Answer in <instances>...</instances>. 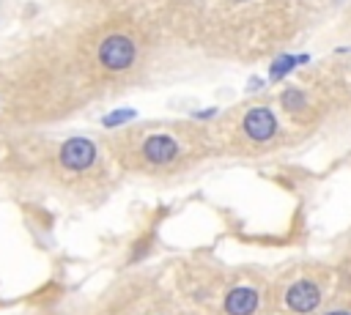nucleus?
<instances>
[{
  "mask_svg": "<svg viewBox=\"0 0 351 315\" xmlns=\"http://www.w3.org/2000/svg\"><path fill=\"white\" fill-rule=\"evenodd\" d=\"M96 60L107 71H126L137 60V44L126 33H110L101 38V44L96 49Z\"/></svg>",
  "mask_w": 351,
  "mask_h": 315,
  "instance_id": "f257e3e1",
  "label": "nucleus"
},
{
  "mask_svg": "<svg viewBox=\"0 0 351 315\" xmlns=\"http://www.w3.org/2000/svg\"><path fill=\"white\" fill-rule=\"evenodd\" d=\"M96 156H99V148L88 137H69L66 142H60V151H58V162L69 173H85V170H90L93 162H96Z\"/></svg>",
  "mask_w": 351,
  "mask_h": 315,
  "instance_id": "f03ea898",
  "label": "nucleus"
},
{
  "mask_svg": "<svg viewBox=\"0 0 351 315\" xmlns=\"http://www.w3.org/2000/svg\"><path fill=\"white\" fill-rule=\"evenodd\" d=\"M241 131H244L252 142H269V140L277 137L280 123H277V115H274L269 107H252V110H247V115L241 118Z\"/></svg>",
  "mask_w": 351,
  "mask_h": 315,
  "instance_id": "7ed1b4c3",
  "label": "nucleus"
},
{
  "mask_svg": "<svg viewBox=\"0 0 351 315\" xmlns=\"http://www.w3.org/2000/svg\"><path fill=\"white\" fill-rule=\"evenodd\" d=\"M321 304V288L313 279H296L285 290V307L296 315H310Z\"/></svg>",
  "mask_w": 351,
  "mask_h": 315,
  "instance_id": "20e7f679",
  "label": "nucleus"
},
{
  "mask_svg": "<svg viewBox=\"0 0 351 315\" xmlns=\"http://www.w3.org/2000/svg\"><path fill=\"white\" fill-rule=\"evenodd\" d=\"M140 148H143L145 162H151L156 167H165V164L176 162V156L181 153V145L170 134H148Z\"/></svg>",
  "mask_w": 351,
  "mask_h": 315,
  "instance_id": "39448f33",
  "label": "nucleus"
},
{
  "mask_svg": "<svg viewBox=\"0 0 351 315\" xmlns=\"http://www.w3.org/2000/svg\"><path fill=\"white\" fill-rule=\"evenodd\" d=\"M258 307H261V293L250 285H239V288L228 290V296L222 301L225 315H255Z\"/></svg>",
  "mask_w": 351,
  "mask_h": 315,
  "instance_id": "423d86ee",
  "label": "nucleus"
},
{
  "mask_svg": "<svg viewBox=\"0 0 351 315\" xmlns=\"http://www.w3.org/2000/svg\"><path fill=\"white\" fill-rule=\"evenodd\" d=\"M307 60V55H280L274 63H271V68H269V77L277 82V79H282L291 68H296L299 63H304Z\"/></svg>",
  "mask_w": 351,
  "mask_h": 315,
  "instance_id": "0eeeda50",
  "label": "nucleus"
},
{
  "mask_svg": "<svg viewBox=\"0 0 351 315\" xmlns=\"http://www.w3.org/2000/svg\"><path fill=\"white\" fill-rule=\"evenodd\" d=\"M280 104H282L288 112H293V115L299 112V115H302V112L307 110V96H304L302 88H288V90L280 93Z\"/></svg>",
  "mask_w": 351,
  "mask_h": 315,
  "instance_id": "6e6552de",
  "label": "nucleus"
},
{
  "mask_svg": "<svg viewBox=\"0 0 351 315\" xmlns=\"http://www.w3.org/2000/svg\"><path fill=\"white\" fill-rule=\"evenodd\" d=\"M132 118H137L134 110H115V112H110V115L101 118V126H104V129H115V126H121V123H126V121H132Z\"/></svg>",
  "mask_w": 351,
  "mask_h": 315,
  "instance_id": "1a4fd4ad",
  "label": "nucleus"
},
{
  "mask_svg": "<svg viewBox=\"0 0 351 315\" xmlns=\"http://www.w3.org/2000/svg\"><path fill=\"white\" fill-rule=\"evenodd\" d=\"M326 315H351V312H346V310H343V312H340V310H335V312H326Z\"/></svg>",
  "mask_w": 351,
  "mask_h": 315,
  "instance_id": "9d476101",
  "label": "nucleus"
},
{
  "mask_svg": "<svg viewBox=\"0 0 351 315\" xmlns=\"http://www.w3.org/2000/svg\"><path fill=\"white\" fill-rule=\"evenodd\" d=\"M239 3H244V0H239Z\"/></svg>",
  "mask_w": 351,
  "mask_h": 315,
  "instance_id": "9b49d317",
  "label": "nucleus"
}]
</instances>
